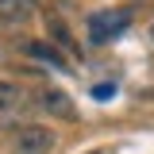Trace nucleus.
Wrapping results in <instances>:
<instances>
[{
    "instance_id": "nucleus-9",
    "label": "nucleus",
    "mask_w": 154,
    "mask_h": 154,
    "mask_svg": "<svg viewBox=\"0 0 154 154\" xmlns=\"http://www.w3.org/2000/svg\"><path fill=\"white\" fill-rule=\"evenodd\" d=\"M89 154H108V150H89Z\"/></svg>"
},
{
    "instance_id": "nucleus-5",
    "label": "nucleus",
    "mask_w": 154,
    "mask_h": 154,
    "mask_svg": "<svg viewBox=\"0 0 154 154\" xmlns=\"http://www.w3.org/2000/svg\"><path fill=\"white\" fill-rule=\"evenodd\" d=\"M31 16H35L31 0H0V23H16V27H23Z\"/></svg>"
},
{
    "instance_id": "nucleus-6",
    "label": "nucleus",
    "mask_w": 154,
    "mask_h": 154,
    "mask_svg": "<svg viewBox=\"0 0 154 154\" xmlns=\"http://www.w3.org/2000/svg\"><path fill=\"white\" fill-rule=\"evenodd\" d=\"M23 50L31 58H38V62H46V66H54V69H66V58L58 54L50 42H23Z\"/></svg>"
},
{
    "instance_id": "nucleus-2",
    "label": "nucleus",
    "mask_w": 154,
    "mask_h": 154,
    "mask_svg": "<svg viewBox=\"0 0 154 154\" xmlns=\"http://www.w3.org/2000/svg\"><path fill=\"white\" fill-rule=\"evenodd\" d=\"M31 112V93L16 81H0V127H16Z\"/></svg>"
},
{
    "instance_id": "nucleus-3",
    "label": "nucleus",
    "mask_w": 154,
    "mask_h": 154,
    "mask_svg": "<svg viewBox=\"0 0 154 154\" xmlns=\"http://www.w3.org/2000/svg\"><path fill=\"white\" fill-rule=\"evenodd\" d=\"M127 27H131V12H123V8H116V12H93L89 16V42L104 46L108 38L123 35Z\"/></svg>"
},
{
    "instance_id": "nucleus-7",
    "label": "nucleus",
    "mask_w": 154,
    "mask_h": 154,
    "mask_svg": "<svg viewBox=\"0 0 154 154\" xmlns=\"http://www.w3.org/2000/svg\"><path fill=\"white\" fill-rule=\"evenodd\" d=\"M46 31H50V35H54L58 42L66 46V50H77V46H73V38H69V31H66V27H62V23H58L54 16H46Z\"/></svg>"
},
{
    "instance_id": "nucleus-8",
    "label": "nucleus",
    "mask_w": 154,
    "mask_h": 154,
    "mask_svg": "<svg viewBox=\"0 0 154 154\" xmlns=\"http://www.w3.org/2000/svg\"><path fill=\"white\" fill-rule=\"evenodd\" d=\"M93 96H96V100H108V96H116V85H96Z\"/></svg>"
},
{
    "instance_id": "nucleus-1",
    "label": "nucleus",
    "mask_w": 154,
    "mask_h": 154,
    "mask_svg": "<svg viewBox=\"0 0 154 154\" xmlns=\"http://www.w3.org/2000/svg\"><path fill=\"white\" fill-rule=\"evenodd\" d=\"M58 135L42 123H16L8 131V150L12 154H50Z\"/></svg>"
},
{
    "instance_id": "nucleus-4",
    "label": "nucleus",
    "mask_w": 154,
    "mask_h": 154,
    "mask_svg": "<svg viewBox=\"0 0 154 154\" xmlns=\"http://www.w3.org/2000/svg\"><path fill=\"white\" fill-rule=\"evenodd\" d=\"M38 104H42L50 116H58V119H77L73 100L62 93V89H42V93H38Z\"/></svg>"
},
{
    "instance_id": "nucleus-10",
    "label": "nucleus",
    "mask_w": 154,
    "mask_h": 154,
    "mask_svg": "<svg viewBox=\"0 0 154 154\" xmlns=\"http://www.w3.org/2000/svg\"><path fill=\"white\" fill-rule=\"evenodd\" d=\"M150 38H154V23H150Z\"/></svg>"
}]
</instances>
